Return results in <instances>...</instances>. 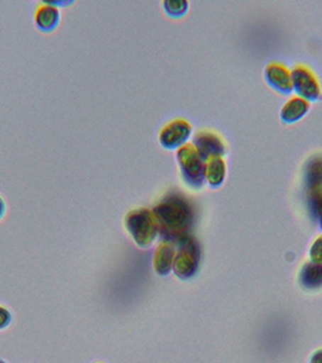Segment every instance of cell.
<instances>
[{
  "label": "cell",
  "instance_id": "1",
  "mask_svg": "<svg viewBox=\"0 0 322 363\" xmlns=\"http://www.w3.org/2000/svg\"><path fill=\"white\" fill-rule=\"evenodd\" d=\"M152 212L159 234L167 242L178 244L190 236L195 223V207L186 195L169 191L155 203Z\"/></svg>",
  "mask_w": 322,
  "mask_h": 363
},
{
  "label": "cell",
  "instance_id": "2",
  "mask_svg": "<svg viewBox=\"0 0 322 363\" xmlns=\"http://www.w3.org/2000/svg\"><path fill=\"white\" fill-rule=\"evenodd\" d=\"M125 228L131 235L133 241L140 248H148L157 240V222L154 218L153 212L148 208H135L128 211L124 218Z\"/></svg>",
  "mask_w": 322,
  "mask_h": 363
},
{
  "label": "cell",
  "instance_id": "3",
  "mask_svg": "<svg viewBox=\"0 0 322 363\" xmlns=\"http://www.w3.org/2000/svg\"><path fill=\"white\" fill-rule=\"evenodd\" d=\"M176 157L183 182L191 189H201L205 184L206 161L200 157L194 145L187 143L177 149Z\"/></svg>",
  "mask_w": 322,
  "mask_h": 363
},
{
  "label": "cell",
  "instance_id": "4",
  "mask_svg": "<svg viewBox=\"0 0 322 363\" xmlns=\"http://www.w3.org/2000/svg\"><path fill=\"white\" fill-rule=\"evenodd\" d=\"M201 258V248L198 240L190 235L177 244V253L174 256V275L181 280H189L198 272Z\"/></svg>",
  "mask_w": 322,
  "mask_h": 363
},
{
  "label": "cell",
  "instance_id": "5",
  "mask_svg": "<svg viewBox=\"0 0 322 363\" xmlns=\"http://www.w3.org/2000/svg\"><path fill=\"white\" fill-rule=\"evenodd\" d=\"M292 86L298 97L308 102H318L322 99V91L314 72L306 66H296L291 72Z\"/></svg>",
  "mask_w": 322,
  "mask_h": 363
},
{
  "label": "cell",
  "instance_id": "6",
  "mask_svg": "<svg viewBox=\"0 0 322 363\" xmlns=\"http://www.w3.org/2000/svg\"><path fill=\"white\" fill-rule=\"evenodd\" d=\"M191 125L184 119H174L161 128L159 142L161 147L167 150L179 149L187 145V140L191 136Z\"/></svg>",
  "mask_w": 322,
  "mask_h": 363
},
{
  "label": "cell",
  "instance_id": "7",
  "mask_svg": "<svg viewBox=\"0 0 322 363\" xmlns=\"http://www.w3.org/2000/svg\"><path fill=\"white\" fill-rule=\"evenodd\" d=\"M193 145L205 161L212 157H222L227 153V145L223 138L210 130L199 131L194 136Z\"/></svg>",
  "mask_w": 322,
  "mask_h": 363
},
{
  "label": "cell",
  "instance_id": "8",
  "mask_svg": "<svg viewBox=\"0 0 322 363\" xmlns=\"http://www.w3.org/2000/svg\"><path fill=\"white\" fill-rule=\"evenodd\" d=\"M265 78L269 86L279 94L289 95L294 90L291 72L281 63L273 62L268 65L265 70Z\"/></svg>",
  "mask_w": 322,
  "mask_h": 363
},
{
  "label": "cell",
  "instance_id": "9",
  "mask_svg": "<svg viewBox=\"0 0 322 363\" xmlns=\"http://www.w3.org/2000/svg\"><path fill=\"white\" fill-rule=\"evenodd\" d=\"M174 256H176V250L174 244L162 241L154 253L153 265L154 270L157 275L166 277L169 275L172 268H174Z\"/></svg>",
  "mask_w": 322,
  "mask_h": 363
},
{
  "label": "cell",
  "instance_id": "10",
  "mask_svg": "<svg viewBox=\"0 0 322 363\" xmlns=\"http://www.w3.org/2000/svg\"><path fill=\"white\" fill-rule=\"evenodd\" d=\"M60 10L57 6H54L51 4H42L39 5L34 15V20H35V25L38 28L40 29L42 32L49 33L52 32L55 29L57 28L58 23H60Z\"/></svg>",
  "mask_w": 322,
  "mask_h": 363
},
{
  "label": "cell",
  "instance_id": "11",
  "mask_svg": "<svg viewBox=\"0 0 322 363\" xmlns=\"http://www.w3.org/2000/svg\"><path fill=\"white\" fill-rule=\"evenodd\" d=\"M304 184L309 191L322 189V154L310 157L304 165Z\"/></svg>",
  "mask_w": 322,
  "mask_h": 363
},
{
  "label": "cell",
  "instance_id": "12",
  "mask_svg": "<svg viewBox=\"0 0 322 363\" xmlns=\"http://www.w3.org/2000/svg\"><path fill=\"white\" fill-rule=\"evenodd\" d=\"M227 176V165L223 157H212L205 164V181L211 189H218Z\"/></svg>",
  "mask_w": 322,
  "mask_h": 363
},
{
  "label": "cell",
  "instance_id": "13",
  "mask_svg": "<svg viewBox=\"0 0 322 363\" xmlns=\"http://www.w3.org/2000/svg\"><path fill=\"white\" fill-rule=\"evenodd\" d=\"M298 280L303 289L310 291L322 289V263H306L299 270Z\"/></svg>",
  "mask_w": 322,
  "mask_h": 363
},
{
  "label": "cell",
  "instance_id": "14",
  "mask_svg": "<svg viewBox=\"0 0 322 363\" xmlns=\"http://www.w3.org/2000/svg\"><path fill=\"white\" fill-rule=\"evenodd\" d=\"M310 104L306 99L301 97H292L287 101V104L282 107L280 118L285 124H294L306 116L309 112Z\"/></svg>",
  "mask_w": 322,
  "mask_h": 363
},
{
  "label": "cell",
  "instance_id": "15",
  "mask_svg": "<svg viewBox=\"0 0 322 363\" xmlns=\"http://www.w3.org/2000/svg\"><path fill=\"white\" fill-rule=\"evenodd\" d=\"M164 10L167 16L172 18H179L186 15L188 11V1L184 0H166L164 1Z\"/></svg>",
  "mask_w": 322,
  "mask_h": 363
},
{
  "label": "cell",
  "instance_id": "16",
  "mask_svg": "<svg viewBox=\"0 0 322 363\" xmlns=\"http://www.w3.org/2000/svg\"><path fill=\"white\" fill-rule=\"evenodd\" d=\"M309 210L315 219H318L322 230V189L308 193Z\"/></svg>",
  "mask_w": 322,
  "mask_h": 363
},
{
  "label": "cell",
  "instance_id": "17",
  "mask_svg": "<svg viewBox=\"0 0 322 363\" xmlns=\"http://www.w3.org/2000/svg\"><path fill=\"white\" fill-rule=\"evenodd\" d=\"M310 259L314 263H322V235L315 240L309 251Z\"/></svg>",
  "mask_w": 322,
  "mask_h": 363
},
{
  "label": "cell",
  "instance_id": "18",
  "mask_svg": "<svg viewBox=\"0 0 322 363\" xmlns=\"http://www.w3.org/2000/svg\"><path fill=\"white\" fill-rule=\"evenodd\" d=\"M11 323V313L4 306H0V330H5Z\"/></svg>",
  "mask_w": 322,
  "mask_h": 363
},
{
  "label": "cell",
  "instance_id": "19",
  "mask_svg": "<svg viewBox=\"0 0 322 363\" xmlns=\"http://www.w3.org/2000/svg\"><path fill=\"white\" fill-rule=\"evenodd\" d=\"M310 363H322V349L316 351L314 355L311 356V362Z\"/></svg>",
  "mask_w": 322,
  "mask_h": 363
},
{
  "label": "cell",
  "instance_id": "20",
  "mask_svg": "<svg viewBox=\"0 0 322 363\" xmlns=\"http://www.w3.org/2000/svg\"><path fill=\"white\" fill-rule=\"evenodd\" d=\"M5 210H6V206H5L4 200L0 196V219L4 217Z\"/></svg>",
  "mask_w": 322,
  "mask_h": 363
},
{
  "label": "cell",
  "instance_id": "21",
  "mask_svg": "<svg viewBox=\"0 0 322 363\" xmlns=\"http://www.w3.org/2000/svg\"><path fill=\"white\" fill-rule=\"evenodd\" d=\"M0 363H6L5 361H3V359H0Z\"/></svg>",
  "mask_w": 322,
  "mask_h": 363
}]
</instances>
